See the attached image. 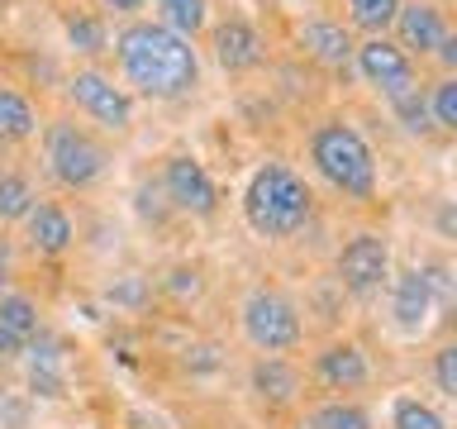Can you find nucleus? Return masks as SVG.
<instances>
[{
	"mask_svg": "<svg viewBox=\"0 0 457 429\" xmlns=\"http://www.w3.org/2000/svg\"><path fill=\"white\" fill-rule=\"evenodd\" d=\"M114 53H120V67L134 91L153 96V100H171V96H186L200 77V63H195V48L191 38L171 34V29L143 20V24H129L120 38H114Z\"/></svg>",
	"mask_w": 457,
	"mask_h": 429,
	"instance_id": "obj_1",
	"label": "nucleus"
},
{
	"mask_svg": "<svg viewBox=\"0 0 457 429\" xmlns=\"http://www.w3.org/2000/svg\"><path fill=\"white\" fill-rule=\"evenodd\" d=\"M243 220L262 239H286L310 220V186L291 167L267 163L253 172L248 191H243Z\"/></svg>",
	"mask_w": 457,
	"mask_h": 429,
	"instance_id": "obj_2",
	"label": "nucleus"
},
{
	"mask_svg": "<svg viewBox=\"0 0 457 429\" xmlns=\"http://www.w3.org/2000/svg\"><path fill=\"white\" fill-rule=\"evenodd\" d=\"M310 157H314V167H320V177L328 186H338L343 196L367 200L371 191H377V157H371L367 139L357 134V129H348V124L314 129Z\"/></svg>",
	"mask_w": 457,
	"mask_h": 429,
	"instance_id": "obj_3",
	"label": "nucleus"
},
{
	"mask_svg": "<svg viewBox=\"0 0 457 429\" xmlns=\"http://www.w3.org/2000/svg\"><path fill=\"white\" fill-rule=\"evenodd\" d=\"M105 163H110L105 148H100L86 129L67 124V120H57L48 129V167H53V177L62 186H91V181H100Z\"/></svg>",
	"mask_w": 457,
	"mask_h": 429,
	"instance_id": "obj_4",
	"label": "nucleus"
},
{
	"mask_svg": "<svg viewBox=\"0 0 457 429\" xmlns=\"http://www.w3.org/2000/svg\"><path fill=\"white\" fill-rule=\"evenodd\" d=\"M243 334L262 353H281L300 339V315L281 291H253L243 300Z\"/></svg>",
	"mask_w": 457,
	"mask_h": 429,
	"instance_id": "obj_5",
	"label": "nucleus"
},
{
	"mask_svg": "<svg viewBox=\"0 0 457 429\" xmlns=\"http://www.w3.org/2000/svg\"><path fill=\"white\" fill-rule=\"evenodd\" d=\"M338 277L353 296H371L381 291V282L391 277V248H386L381 234H357L343 243L338 253Z\"/></svg>",
	"mask_w": 457,
	"mask_h": 429,
	"instance_id": "obj_6",
	"label": "nucleus"
},
{
	"mask_svg": "<svg viewBox=\"0 0 457 429\" xmlns=\"http://www.w3.org/2000/svg\"><path fill=\"white\" fill-rule=\"evenodd\" d=\"M353 53H357V72L391 100L414 91V63L405 57V48H395V43H386V38H367L362 48H353Z\"/></svg>",
	"mask_w": 457,
	"mask_h": 429,
	"instance_id": "obj_7",
	"label": "nucleus"
},
{
	"mask_svg": "<svg viewBox=\"0 0 457 429\" xmlns=\"http://www.w3.org/2000/svg\"><path fill=\"white\" fill-rule=\"evenodd\" d=\"M67 91H71V100H77L96 124H105V129H129V120H134L129 96L114 81L100 77V72H77V77L67 81Z\"/></svg>",
	"mask_w": 457,
	"mask_h": 429,
	"instance_id": "obj_8",
	"label": "nucleus"
},
{
	"mask_svg": "<svg viewBox=\"0 0 457 429\" xmlns=\"http://www.w3.org/2000/svg\"><path fill=\"white\" fill-rule=\"evenodd\" d=\"M162 186H167V196L177 210H191V214L214 210V181L195 157H171L167 172H162Z\"/></svg>",
	"mask_w": 457,
	"mask_h": 429,
	"instance_id": "obj_9",
	"label": "nucleus"
},
{
	"mask_svg": "<svg viewBox=\"0 0 457 429\" xmlns=\"http://www.w3.org/2000/svg\"><path fill=\"white\" fill-rule=\"evenodd\" d=\"M428 310H434V286H428V272H400L395 277V300H391V315L405 334H420Z\"/></svg>",
	"mask_w": 457,
	"mask_h": 429,
	"instance_id": "obj_10",
	"label": "nucleus"
},
{
	"mask_svg": "<svg viewBox=\"0 0 457 429\" xmlns=\"http://www.w3.org/2000/svg\"><path fill=\"white\" fill-rule=\"evenodd\" d=\"M214 57H220L224 72H248L262 63V38H257L253 24L243 20H224L214 29Z\"/></svg>",
	"mask_w": 457,
	"mask_h": 429,
	"instance_id": "obj_11",
	"label": "nucleus"
},
{
	"mask_svg": "<svg viewBox=\"0 0 457 429\" xmlns=\"http://www.w3.org/2000/svg\"><path fill=\"white\" fill-rule=\"evenodd\" d=\"M395 24H400V43L414 53H434L438 38L448 34V24H443V14L434 5H400Z\"/></svg>",
	"mask_w": 457,
	"mask_h": 429,
	"instance_id": "obj_12",
	"label": "nucleus"
},
{
	"mask_svg": "<svg viewBox=\"0 0 457 429\" xmlns=\"http://www.w3.org/2000/svg\"><path fill=\"white\" fill-rule=\"evenodd\" d=\"M320 377L328 382V386H362L367 382V358H362V349L357 343H334V349H324L320 353Z\"/></svg>",
	"mask_w": 457,
	"mask_h": 429,
	"instance_id": "obj_13",
	"label": "nucleus"
},
{
	"mask_svg": "<svg viewBox=\"0 0 457 429\" xmlns=\"http://www.w3.org/2000/svg\"><path fill=\"white\" fill-rule=\"evenodd\" d=\"M305 48L320 57L324 67H348L353 63V38L343 24H328V20H314L305 24Z\"/></svg>",
	"mask_w": 457,
	"mask_h": 429,
	"instance_id": "obj_14",
	"label": "nucleus"
},
{
	"mask_svg": "<svg viewBox=\"0 0 457 429\" xmlns=\"http://www.w3.org/2000/svg\"><path fill=\"white\" fill-rule=\"evenodd\" d=\"M24 220H29V239H34V248H43V253H62L71 243V220L57 206H34Z\"/></svg>",
	"mask_w": 457,
	"mask_h": 429,
	"instance_id": "obj_15",
	"label": "nucleus"
},
{
	"mask_svg": "<svg viewBox=\"0 0 457 429\" xmlns=\"http://www.w3.org/2000/svg\"><path fill=\"white\" fill-rule=\"evenodd\" d=\"M38 129V114L34 105L20 96V91H10V86H0V143H20L29 139Z\"/></svg>",
	"mask_w": 457,
	"mask_h": 429,
	"instance_id": "obj_16",
	"label": "nucleus"
},
{
	"mask_svg": "<svg viewBox=\"0 0 457 429\" xmlns=\"http://www.w3.org/2000/svg\"><path fill=\"white\" fill-rule=\"evenodd\" d=\"M0 329L5 334H14L20 343H29L38 334V310L29 296H0Z\"/></svg>",
	"mask_w": 457,
	"mask_h": 429,
	"instance_id": "obj_17",
	"label": "nucleus"
},
{
	"mask_svg": "<svg viewBox=\"0 0 457 429\" xmlns=\"http://www.w3.org/2000/svg\"><path fill=\"white\" fill-rule=\"evenodd\" d=\"M253 386H257L262 396H271V400H291L295 386H300V377L281 363V358H267V363L253 367Z\"/></svg>",
	"mask_w": 457,
	"mask_h": 429,
	"instance_id": "obj_18",
	"label": "nucleus"
},
{
	"mask_svg": "<svg viewBox=\"0 0 457 429\" xmlns=\"http://www.w3.org/2000/svg\"><path fill=\"white\" fill-rule=\"evenodd\" d=\"M157 10H162V29L181 38H191L205 24V0H157Z\"/></svg>",
	"mask_w": 457,
	"mask_h": 429,
	"instance_id": "obj_19",
	"label": "nucleus"
},
{
	"mask_svg": "<svg viewBox=\"0 0 457 429\" xmlns=\"http://www.w3.org/2000/svg\"><path fill=\"white\" fill-rule=\"evenodd\" d=\"M29 210H34V186L20 172H5L0 177V220H24Z\"/></svg>",
	"mask_w": 457,
	"mask_h": 429,
	"instance_id": "obj_20",
	"label": "nucleus"
},
{
	"mask_svg": "<svg viewBox=\"0 0 457 429\" xmlns=\"http://www.w3.org/2000/svg\"><path fill=\"white\" fill-rule=\"evenodd\" d=\"M67 43L77 53H86V57L105 53V24H100L96 14H71L67 20Z\"/></svg>",
	"mask_w": 457,
	"mask_h": 429,
	"instance_id": "obj_21",
	"label": "nucleus"
},
{
	"mask_svg": "<svg viewBox=\"0 0 457 429\" xmlns=\"http://www.w3.org/2000/svg\"><path fill=\"white\" fill-rule=\"evenodd\" d=\"M348 10H353V24H362V29H371V34L381 38V29L395 24L400 0H348Z\"/></svg>",
	"mask_w": 457,
	"mask_h": 429,
	"instance_id": "obj_22",
	"label": "nucleus"
},
{
	"mask_svg": "<svg viewBox=\"0 0 457 429\" xmlns=\"http://www.w3.org/2000/svg\"><path fill=\"white\" fill-rule=\"evenodd\" d=\"M395 429H443V415L414 396H400L395 400Z\"/></svg>",
	"mask_w": 457,
	"mask_h": 429,
	"instance_id": "obj_23",
	"label": "nucleus"
},
{
	"mask_svg": "<svg viewBox=\"0 0 457 429\" xmlns=\"http://www.w3.org/2000/svg\"><path fill=\"white\" fill-rule=\"evenodd\" d=\"M395 114H400V124L410 129V134H428L434 129V114H428V100L420 91H405V96H395Z\"/></svg>",
	"mask_w": 457,
	"mask_h": 429,
	"instance_id": "obj_24",
	"label": "nucleus"
},
{
	"mask_svg": "<svg viewBox=\"0 0 457 429\" xmlns=\"http://www.w3.org/2000/svg\"><path fill=\"white\" fill-rule=\"evenodd\" d=\"M310 429H371V425H367V415L357 410V406H343V400H334V406L314 410Z\"/></svg>",
	"mask_w": 457,
	"mask_h": 429,
	"instance_id": "obj_25",
	"label": "nucleus"
},
{
	"mask_svg": "<svg viewBox=\"0 0 457 429\" xmlns=\"http://www.w3.org/2000/svg\"><path fill=\"white\" fill-rule=\"evenodd\" d=\"M428 114H434V129H457V81H453V77L434 86Z\"/></svg>",
	"mask_w": 457,
	"mask_h": 429,
	"instance_id": "obj_26",
	"label": "nucleus"
},
{
	"mask_svg": "<svg viewBox=\"0 0 457 429\" xmlns=\"http://www.w3.org/2000/svg\"><path fill=\"white\" fill-rule=\"evenodd\" d=\"M434 377H438V391L443 396H457V349H438Z\"/></svg>",
	"mask_w": 457,
	"mask_h": 429,
	"instance_id": "obj_27",
	"label": "nucleus"
},
{
	"mask_svg": "<svg viewBox=\"0 0 457 429\" xmlns=\"http://www.w3.org/2000/svg\"><path fill=\"white\" fill-rule=\"evenodd\" d=\"M434 53H438V57H443V63H448V67H453V63H457V38H453V34H443Z\"/></svg>",
	"mask_w": 457,
	"mask_h": 429,
	"instance_id": "obj_28",
	"label": "nucleus"
},
{
	"mask_svg": "<svg viewBox=\"0 0 457 429\" xmlns=\"http://www.w3.org/2000/svg\"><path fill=\"white\" fill-rule=\"evenodd\" d=\"M5 282H10V243L0 239V286H5Z\"/></svg>",
	"mask_w": 457,
	"mask_h": 429,
	"instance_id": "obj_29",
	"label": "nucleus"
},
{
	"mask_svg": "<svg viewBox=\"0 0 457 429\" xmlns=\"http://www.w3.org/2000/svg\"><path fill=\"white\" fill-rule=\"evenodd\" d=\"M105 5H110V10H138L143 0H105Z\"/></svg>",
	"mask_w": 457,
	"mask_h": 429,
	"instance_id": "obj_30",
	"label": "nucleus"
},
{
	"mask_svg": "<svg viewBox=\"0 0 457 429\" xmlns=\"http://www.w3.org/2000/svg\"><path fill=\"white\" fill-rule=\"evenodd\" d=\"M0 10H5V0H0Z\"/></svg>",
	"mask_w": 457,
	"mask_h": 429,
	"instance_id": "obj_31",
	"label": "nucleus"
}]
</instances>
